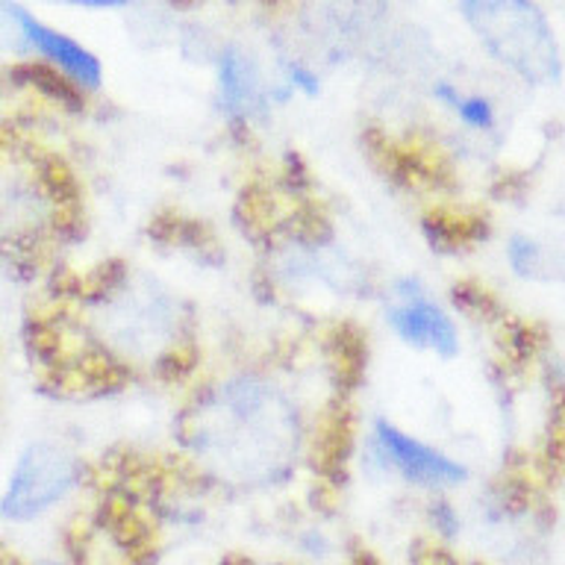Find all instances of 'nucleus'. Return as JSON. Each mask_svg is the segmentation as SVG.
<instances>
[{
  "label": "nucleus",
  "mask_w": 565,
  "mask_h": 565,
  "mask_svg": "<svg viewBox=\"0 0 565 565\" xmlns=\"http://www.w3.org/2000/svg\"><path fill=\"white\" fill-rule=\"evenodd\" d=\"M185 441L221 480L265 486L295 466L300 415L277 383L242 374L203 397L185 422Z\"/></svg>",
  "instance_id": "1"
},
{
  "label": "nucleus",
  "mask_w": 565,
  "mask_h": 565,
  "mask_svg": "<svg viewBox=\"0 0 565 565\" xmlns=\"http://www.w3.org/2000/svg\"><path fill=\"white\" fill-rule=\"evenodd\" d=\"M65 198L47 159L0 148V259L30 263L62 233Z\"/></svg>",
  "instance_id": "2"
},
{
  "label": "nucleus",
  "mask_w": 565,
  "mask_h": 565,
  "mask_svg": "<svg viewBox=\"0 0 565 565\" xmlns=\"http://www.w3.org/2000/svg\"><path fill=\"white\" fill-rule=\"evenodd\" d=\"M462 15L483 47L533 86L559 77V47L533 0H462Z\"/></svg>",
  "instance_id": "3"
},
{
  "label": "nucleus",
  "mask_w": 565,
  "mask_h": 565,
  "mask_svg": "<svg viewBox=\"0 0 565 565\" xmlns=\"http://www.w3.org/2000/svg\"><path fill=\"white\" fill-rule=\"evenodd\" d=\"M83 459L60 441H30L9 468L0 492V519L9 524H33L68 501L83 483Z\"/></svg>",
  "instance_id": "4"
},
{
  "label": "nucleus",
  "mask_w": 565,
  "mask_h": 565,
  "mask_svg": "<svg viewBox=\"0 0 565 565\" xmlns=\"http://www.w3.org/2000/svg\"><path fill=\"white\" fill-rule=\"evenodd\" d=\"M386 321L401 342L418 351L436 353L441 360L457 356L459 327L448 309L433 298L427 286L415 277H404L392 286L386 303Z\"/></svg>",
  "instance_id": "5"
},
{
  "label": "nucleus",
  "mask_w": 565,
  "mask_h": 565,
  "mask_svg": "<svg viewBox=\"0 0 565 565\" xmlns=\"http://www.w3.org/2000/svg\"><path fill=\"white\" fill-rule=\"evenodd\" d=\"M374 450L383 468L418 489H450L468 480V468L459 459L448 457L445 450L433 448L427 441L415 439L413 433L401 430L397 424L377 418L374 424Z\"/></svg>",
  "instance_id": "6"
},
{
  "label": "nucleus",
  "mask_w": 565,
  "mask_h": 565,
  "mask_svg": "<svg viewBox=\"0 0 565 565\" xmlns=\"http://www.w3.org/2000/svg\"><path fill=\"white\" fill-rule=\"evenodd\" d=\"M9 18L15 21L18 33L30 47H33L42 60H47L53 68L60 71L68 83H77L79 88H97L104 83V65L95 53L83 47L77 39L53 30L51 24H44L33 12H26L24 7H9Z\"/></svg>",
  "instance_id": "7"
},
{
  "label": "nucleus",
  "mask_w": 565,
  "mask_h": 565,
  "mask_svg": "<svg viewBox=\"0 0 565 565\" xmlns=\"http://www.w3.org/2000/svg\"><path fill=\"white\" fill-rule=\"evenodd\" d=\"M218 100L230 118H250L263 109V83L250 56L227 47L218 60Z\"/></svg>",
  "instance_id": "8"
},
{
  "label": "nucleus",
  "mask_w": 565,
  "mask_h": 565,
  "mask_svg": "<svg viewBox=\"0 0 565 565\" xmlns=\"http://www.w3.org/2000/svg\"><path fill=\"white\" fill-rule=\"evenodd\" d=\"M436 92H439V97L445 100V104H450L454 109H457V115L468 124V127H475V130H492L494 109L486 97L459 95L457 88H450V86H439Z\"/></svg>",
  "instance_id": "9"
},
{
  "label": "nucleus",
  "mask_w": 565,
  "mask_h": 565,
  "mask_svg": "<svg viewBox=\"0 0 565 565\" xmlns=\"http://www.w3.org/2000/svg\"><path fill=\"white\" fill-rule=\"evenodd\" d=\"M507 256H510L512 271L521 274V277H542V271H545V247L533 238L512 236Z\"/></svg>",
  "instance_id": "10"
},
{
  "label": "nucleus",
  "mask_w": 565,
  "mask_h": 565,
  "mask_svg": "<svg viewBox=\"0 0 565 565\" xmlns=\"http://www.w3.org/2000/svg\"><path fill=\"white\" fill-rule=\"evenodd\" d=\"M60 3H74V7H88V9H113L127 3V0H60Z\"/></svg>",
  "instance_id": "11"
}]
</instances>
